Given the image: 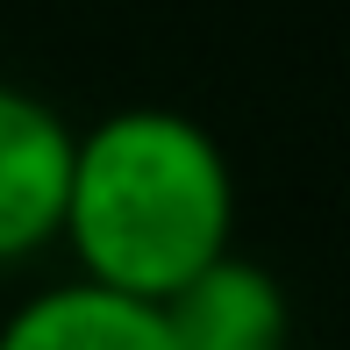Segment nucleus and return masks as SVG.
Returning <instances> with one entry per match:
<instances>
[{
    "instance_id": "f257e3e1",
    "label": "nucleus",
    "mask_w": 350,
    "mask_h": 350,
    "mask_svg": "<svg viewBox=\"0 0 350 350\" xmlns=\"http://www.w3.org/2000/svg\"><path fill=\"white\" fill-rule=\"evenodd\" d=\"M236 172L221 143L179 107H115L72 129L65 243L79 279L129 300H172L229 250Z\"/></svg>"
},
{
    "instance_id": "f03ea898",
    "label": "nucleus",
    "mask_w": 350,
    "mask_h": 350,
    "mask_svg": "<svg viewBox=\"0 0 350 350\" xmlns=\"http://www.w3.org/2000/svg\"><path fill=\"white\" fill-rule=\"evenodd\" d=\"M72 186V129L51 100L0 86V265L57 243Z\"/></svg>"
},
{
    "instance_id": "7ed1b4c3",
    "label": "nucleus",
    "mask_w": 350,
    "mask_h": 350,
    "mask_svg": "<svg viewBox=\"0 0 350 350\" xmlns=\"http://www.w3.org/2000/svg\"><path fill=\"white\" fill-rule=\"evenodd\" d=\"M157 314L179 350H286V329H293L279 279L236 250L200 265L172 300H157Z\"/></svg>"
},
{
    "instance_id": "20e7f679",
    "label": "nucleus",
    "mask_w": 350,
    "mask_h": 350,
    "mask_svg": "<svg viewBox=\"0 0 350 350\" xmlns=\"http://www.w3.org/2000/svg\"><path fill=\"white\" fill-rule=\"evenodd\" d=\"M0 350H179L150 300L107 293V286H51L22 300L0 329Z\"/></svg>"
}]
</instances>
